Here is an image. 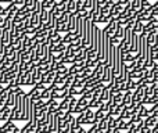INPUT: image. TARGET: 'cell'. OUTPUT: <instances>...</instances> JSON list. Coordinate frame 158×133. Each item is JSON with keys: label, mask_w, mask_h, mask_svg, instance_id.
Here are the masks:
<instances>
[{"label": "cell", "mask_w": 158, "mask_h": 133, "mask_svg": "<svg viewBox=\"0 0 158 133\" xmlns=\"http://www.w3.org/2000/svg\"><path fill=\"white\" fill-rule=\"evenodd\" d=\"M46 87L47 86H46V85H43V83H36L35 86H32V89L27 93V96L32 101H38L39 98H40V96H42V92H43Z\"/></svg>", "instance_id": "1"}, {"label": "cell", "mask_w": 158, "mask_h": 133, "mask_svg": "<svg viewBox=\"0 0 158 133\" xmlns=\"http://www.w3.org/2000/svg\"><path fill=\"white\" fill-rule=\"evenodd\" d=\"M85 61H81V63H74L72 65L68 67V73L69 75H78V73H82L85 69Z\"/></svg>", "instance_id": "2"}, {"label": "cell", "mask_w": 158, "mask_h": 133, "mask_svg": "<svg viewBox=\"0 0 158 133\" xmlns=\"http://www.w3.org/2000/svg\"><path fill=\"white\" fill-rule=\"evenodd\" d=\"M54 78H56V72L50 69V71H47V72L43 73L40 83H43V85H46V86H49V85H52L53 82H54Z\"/></svg>", "instance_id": "3"}, {"label": "cell", "mask_w": 158, "mask_h": 133, "mask_svg": "<svg viewBox=\"0 0 158 133\" xmlns=\"http://www.w3.org/2000/svg\"><path fill=\"white\" fill-rule=\"evenodd\" d=\"M81 40V36L77 35L75 32H67L65 35L63 36V42L65 44H71V43H75V42Z\"/></svg>", "instance_id": "4"}, {"label": "cell", "mask_w": 158, "mask_h": 133, "mask_svg": "<svg viewBox=\"0 0 158 133\" xmlns=\"http://www.w3.org/2000/svg\"><path fill=\"white\" fill-rule=\"evenodd\" d=\"M117 122H118V129H119L121 132H126L129 128L132 126V122L131 119H123V118H117Z\"/></svg>", "instance_id": "5"}, {"label": "cell", "mask_w": 158, "mask_h": 133, "mask_svg": "<svg viewBox=\"0 0 158 133\" xmlns=\"http://www.w3.org/2000/svg\"><path fill=\"white\" fill-rule=\"evenodd\" d=\"M157 122H158V118L154 117V115H150V117H147V118L143 119V126H144V128H151L153 129L154 126L157 125Z\"/></svg>", "instance_id": "6"}, {"label": "cell", "mask_w": 158, "mask_h": 133, "mask_svg": "<svg viewBox=\"0 0 158 133\" xmlns=\"http://www.w3.org/2000/svg\"><path fill=\"white\" fill-rule=\"evenodd\" d=\"M38 131L36 122H27L22 129H19V133H35Z\"/></svg>", "instance_id": "7"}, {"label": "cell", "mask_w": 158, "mask_h": 133, "mask_svg": "<svg viewBox=\"0 0 158 133\" xmlns=\"http://www.w3.org/2000/svg\"><path fill=\"white\" fill-rule=\"evenodd\" d=\"M10 43V28H3L2 31V38H0V44L6 46Z\"/></svg>", "instance_id": "8"}, {"label": "cell", "mask_w": 158, "mask_h": 133, "mask_svg": "<svg viewBox=\"0 0 158 133\" xmlns=\"http://www.w3.org/2000/svg\"><path fill=\"white\" fill-rule=\"evenodd\" d=\"M10 112L11 108H8L6 106L0 107V122H6V121L10 119Z\"/></svg>", "instance_id": "9"}, {"label": "cell", "mask_w": 158, "mask_h": 133, "mask_svg": "<svg viewBox=\"0 0 158 133\" xmlns=\"http://www.w3.org/2000/svg\"><path fill=\"white\" fill-rule=\"evenodd\" d=\"M137 115L139 117H142L143 119L147 117H150V110L147 108V106H144V104H139V108H137Z\"/></svg>", "instance_id": "10"}, {"label": "cell", "mask_w": 158, "mask_h": 133, "mask_svg": "<svg viewBox=\"0 0 158 133\" xmlns=\"http://www.w3.org/2000/svg\"><path fill=\"white\" fill-rule=\"evenodd\" d=\"M58 106H60V101L58 100H49L47 101V111L54 114V112L58 110Z\"/></svg>", "instance_id": "11"}, {"label": "cell", "mask_w": 158, "mask_h": 133, "mask_svg": "<svg viewBox=\"0 0 158 133\" xmlns=\"http://www.w3.org/2000/svg\"><path fill=\"white\" fill-rule=\"evenodd\" d=\"M65 13L67 14H72V13H77V3L75 0H68L65 4Z\"/></svg>", "instance_id": "12"}, {"label": "cell", "mask_w": 158, "mask_h": 133, "mask_svg": "<svg viewBox=\"0 0 158 133\" xmlns=\"http://www.w3.org/2000/svg\"><path fill=\"white\" fill-rule=\"evenodd\" d=\"M123 8H125V7H122L119 3H117V4H112V7H111V15L114 17V18H117V17L123 11Z\"/></svg>", "instance_id": "13"}, {"label": "cell", "mask_w": 158, "mask_h": 133, "mask_svg": "<svg viewBox=\"0 0 158 133\" xmlns=\"http://www.w3.org/2000/svg\"><path fill=\"white\" fill-rule=\"evenodd\" d=\"M47 18H49V10H44V8H42L40 13H39V24H40V27L43 24H46Z\"/></svg>", "instance_id": "14"}, {"label": "cell", "mask_w": 158, "mask_h": 133, "mask_svg": "<svg viewBox=\"0 0 158 133\" xmlns=\"http://www.w3.org/2000/svg\"><path fill=\"white\" fill-rule=\"evenodd\" d=\"M6 107H8V108H13L14 106H15V94L14 93H10L8 92V96H7V100H6Z\"/></svg>", "instance_id": "15"}, {"label": "cell", "mask_w": 158, "mask_h": 133, "mask_svg": "<svg viewBox=\"0 0 158 133\" xmlns=\"http://www.w3.org/2000/svg\"><path fill=\"white\" fill-rule=\"evenodd\" d=\"M122 104L125 107H128V106H131V104H132V92H131V90H126V92L123 93Z\"/></svg>", "instance_id": "16"}, {"label": "cell", "mask_w": 158, "mask_h": 133, "mask_svg": "<svg viewBox=\"0 0 158 133\" xmlns=\"http://www.w3.org/2000/svg\"><path fill=\"white\" fill-rule=\"evenodd\" d=\"M7 96H8V89H7V86H4L2 90H0V107H3L6 104Z\"/></svg>", "instance_id": "17"}, {"label": "cell", "mask_w": 158, "mask_h": 133, "mask_svg": "<svg viewBox=\"0 0 158 133\" xmlns=\"http://www.w3.org/2000/svg\"><path fill=\"white\" fill-rule=\"evenodd\" d=\"M101 104H104L103 100H100V98H92V100L89 101V106L87 107H89V108H93V110H97Z\"/></svg>", "instance_id": "18"}, {"label": "cell", "mask_w": 158, "mask_h": 133, "mask_svg": "<svg viewBox=\"0 0 158 133\" xmlns=\"http://www.w3.org/2000/svg\"><path fill=\"white\" fill-rule=\"evenodd\" d=\"M137 82L136 81H133V79H131V78H128L126 79V90H131V92H133V90H136L137 89Z\"/></svg>", "instance_id": "19"}, {"label": "cell", "mask_w": 158, "mask_h": 133, "mask_svg": "<svg viewBox=\"0 0 158 133\" xmlns=\"http://www.w3.org/2000/svg\"><path fill=\"white\" fill-rule=\"evenodd\" d=\"M54 3H56V0H40V6L44 10H52Z\"/></svg>", "instance_id": "20"}, {"label": "cell", "mask_w": 158, "mask_h": 133, "mask_svg": "<svg viewBox=\"0 0 158 133\" xmlns=\"http://www.w3.org/2000/svg\"><path fill=\"white\" fill-rule=\"evenodd\" d=\"M143 25H144V22H140V21H137V19H136V24H135V27L132 28V32L140 35V33L143 32Z\"/></svg>", "instance_id": "21"}, {"label": "cell", "mask_w": 158, "mask_h": 133, "mask_svg": "<svg viewBox=\"0 0 158 133\" xmlns=\"http://www.w3.org/2000/svg\"><path fill=\"white\" fill-rule=\"evenodd\" d=\"M131 122H132V125H135V126H140V125H143V118L139 117L137 114H135V115H132Z\"/></svg>", "instance_id": "22"}, {"label": "cell", "mask_w": 158, "mask_h": 133, "mask_svg": "<svg viewBox=\"0 0 158 133\" xmlns=\"http://www.w3.org/2000/svg\"><path fill=\"white\" fill-rule=\"evenodd\" d=\"M100 100H103L104 103L110 100V90H108V86H104L103 92H101V94H100Z\"/></svg>", "instance_id": "23"}, {"label": "cell", "mask_w": 158, "mask_h": 133, "mask_svg": "<svg viewBox=\"0 0 158 133\" xmlns=\"http://www.w3.org/2000/svg\"><path fill=\"white\" fill-rule=\"evenodd\" d=\"M65 79H67V76L57 75V73H56V78H54V82H53V83H56L57 86H63V85L65 83Z\"/></svg>", "instance_id": "24"}, {"label": "cell", "mask_w": 158, "mask_h": 133, "mask_svg": "<svg viewBox=\"0 0 158 133\" xmlns=\"http://www.w3.org/2000/svg\"><path fill=\"white\" fill-rule=\"evenodd\" d=\"M150 114L158 118V103H157V104H154V106L150 108Z\"/></svg>", "instance_id": "25"}, {"label": "cell", "mask_w": 158, "mask_h": 133, "mask_svg": "<svg viewBox=\"0 0 158 133\" xmlns=\"http://www.w3.org/2000/svg\"><path fill=\"white\" fill-rule=\"evenodd\" d=\"M3 57H4V46L0 44V61L3 60Z\"/></svg>", "instance_id": "26"}, {"label": "cell", "mask_w": 158, "mask_h": 133, "mask_svg": "<svg viewBox=\"0 0 158 133\" xmlns=\"http://www.w3.org/2000/svg\"><path fill=\"white\" fill-rule=\"evenodd\" d=\"M77 133H86V131H85V129H83V126H82V128L79 129V131H78Z\"/></svg>", "instance_id": "27"}, {"label": "cell", "mask_w": 158, "mask_h": 133, "mask_svg": "<svg viewBox=\"0 0 158 133\" xmlns=\"http://www.w3.org/2000/svg\"><path fill=\"white\" fill-rule=\"evenodd\" d=\"M108 2H110V3H111V4H117V3H118V2H119V0H108Z\"/></svg>", "instance_id": "28"}, {"label": "cell", "mask_w": 158, "mask_h": 133, "mask_svg": "<svg viewBox=\"0 0 158 133\" xmlns=\"http://www.w3.org/2000/svg\"><path fill=\"white\" fill-rule=\"evenodd\" d=\"M3 3H8V0H0V4H3Z\"/></svg>", "instance_id": "29"}, {"label": "cell", "mask_w": 158, "mask_h": 133, "mask_svg": "<svg viewBox=\"0 0 158 133\" xmlns=\"http://www.w3.org/2000/svg\"><path fill=\"white\" fill-rule=\"evenodd\" d=\"M153 129H154V131H157V132H158V122H157V125H156V126H154V128H153Z\"/></svg>", "instance_id": "30"}, {"label": "cell", "mask_w": 158, "mask_h": 133, "mask_svg": "<svg viewBox=\"0 0 158 133\" xmlns=\"http://www.w3.org/2000/svg\"><path fill=\"white\" fill-rule=\"evenodd\" d=\"M2 31H3V29H2V28H0V38H2Z\"/></svg>", "instance_id": "31"}, {"label": "cell", "mask_w": 158, "mask_h": 133, "mask_svg": "<svg viewBox=\"0 0 158 133\" xmlns=\"http://www.w3.org/2000/svg\"><path fill=\"white\" fill-rule=\"evenodd\" d=\"M118 133H122V132H121V131H119V132H118Z\"/></svg>", "instance_id": "32"}]
</instances>
